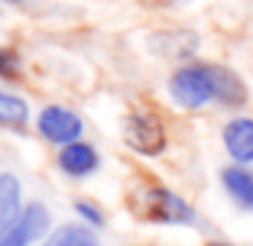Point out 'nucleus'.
<instances>
[{"instance_id": "1", "label": "nucleus", "mask_w": 253, "mask_h": 246, "mask_svg": "<svg viewBox=\"0 0 253 246\" xmlns=\"http://www.w3.org/2000/svg\"><path fill=\"white\" fill-rule=\"evenodd\" d=\"M169 101L182 110H205V107H227L240 110L250 104L247 81L227 65L217 62H185L169 75Z\"/></svg>"}, {"instance_id": "2", "label": "nucleus", "mask_w": 253, "mask_h": 246, "mask_svg": "<svg viewBox=\"0 0 253 246\" xmlns=\"http://www.w3.org/2000/svg\"><path fill=\"white\" fill-rule=\"evenodd\" d=\"M124 142L136 156H163L169 146L166 136V123L153 110H133L124 117Z\"/></svg>"}, {"instance_id": "3", "label": "nucleus", "mask_w": 253, "mask_h": 246, "mask_svg": "<svg viewBox=\"0 0 253 246\" xmlns=\"http://www.w3.org/2000/svg\"><path fill=\"white\" fill-rule=\"evenodd\" d=\"M143 214L153 224H166V227H192L195 224V208L175 194L172 188L163 185H149L143 191Z\"/></svg>"}, {"instance_id": "4", "label": "nucleus", "mask_w": 253, "mask_h": 246, "mask_svg": "<svg viewBox=\"0 0 253 246\" xmlns=\"http://www.w3.org/2000/svg\"><path fill=\"white\" fill-rule=\"evenodd\" d=\"M36 130L45 142H52V146H68V142H78L84 133V123L82 117L75 110L62 104H49L39 110V120H36Z\"/></svg>"}, {"instance_id": "5", "label": "nucleus", "mask_w": 253, "mask_h": 246, "mask_svg": "<svg viewBox=\"0 0 253 246\" xmlns=\"http://www.w3.org/2000/svg\"><path fill=\"white\" fill-rule=\"evenodd\" d=\"M45 230H49V208L33 201L20 211V217H16L7 230L0 233V246H30L33 240H39Z\"/></svg>"}, {"instance_id": "6", "label": "nucleus", "mask_w": 253, "mask_h": 246, "mask_svg": "<svg viewBox=\"0 0 253 246\" xmlns=\"http://www.w3.org/2000/svg\"><path fill=\"white\" fill-rule=\"evenodd\" d=\"M221 142L224 152L234 165H253V117L237 113L221 127Z\"/></svg>"}, {"instance_id": "7", "label": "nucleus", "mask_w": 253, "mask_h": 246, "mask_svg": "<svg viewBox=\"0 0 253 246\" xmlns=\"http://www.w3.org/2000/svg\"><path fill=\"white\" fill-rule=\"evenodd\" d=\"M201 39L188 30H166V33H156L149 39V49L163 59H175V62H188L195 52H198Z\"/></svg>"}, {"instance_id": "8", "label": "nucleus", "mask_w": 253, "mask_h": 246, "mask_svg": "<svg viewBox=\"0 0 253 246\" xmlns=\"http://www.w3.org/2000/svg\"><path fill=\"white\" fill-rule=\"evenodd\" d=\"M101 165V156L91 142H68V146H59V169L65 172L68 178H84Z\"/></svg>"}, {"instance_id": "9", "label": "nucleus", "mask_w": 253, "mask_h": 246, "mask_svg": "<svg viewBox=\"0 0 253 246\" xmlns=\"http://www.w3.org/2000/svg\"><path fill=\"white\" fill-rule=\"evenodd\" d=\"M221 185L244 214H253V165H227L221 172Z\"/></svg>"}, {"instance_id": "10", "label": "nucleus", "mask_w": 253, "mask_h": 246, "mask_svg": "<svg viewBox=\"0 0 253 246\" xmlns=\"http://www.w3.org/2000/svg\"><path fill=\"white\" fill-rule=\"evenodd\" d=\"M20 181L13 175H0V233L20 217Z\"/></svg>"}, {"instance_id": "11", "label": "nucleus", "mask_w": 253, "mask_h": 246, "mask_svg": "<svg viewBox=\"0 0 253 246\" xmlns=\"http://www.w3.org/2000/svg\"><path fill=\"white\" fill-rule=\"evenodd\" d=\"M30 123V104L20 94H7L0 91V127L7 130H26Z\"/></svg>"}, {"instance_id": "12", "label": "nucleus", "mask_w": 253, "mask_h": 246, "mask_svg": "<svg viewBox=\"0 0 253 246\" xmlns=\"http://www.w3.org/2000/svg\"><path fill=\"white\" fill-rule=\"evenodd\" d=\"M45 246H97V237H94V230H91L88 224L84 227H62L59 233L49 237Z\"/></svg>"}, {"instance_id": "13", "label": "nucleus", "mask_w": 253, "mask_h": 246, "mask_svg": "<svg viewBox=\"0 0 253 246\" xmlns=\"http://www.w3.org/2000/svg\"><path fill=\"white\" fill-rule=\"evenodd\" d=\"M0 78H3V81L23 78V62H20V55H16V49H10V45H0Z\"/></svg>"}, {"instance_id": "14", "label": "nucleus", "mask_w": 253, "mask_h": 246, "mask_svg": "<svg viewBox=\"0 0 253 246\" xmlns=\"http://www.w3.org/2000/svg\"><path fill=\"white\" fill-rule=\"evenodd\" d=\"M75 211H78V217H82L88 227L104 224V214H101V208H94V201H75Z\"/></svg>"}, {"instance_id": "15", "label": "nucleus", "mask_w": 253, "mask_h": 246, "mask_svg": "<svg viewBox=\"0 0 253 246\" xmlns=\"http://www.w3.org/2000/svg\"><path fill=\"white\" fill-rule=\"evenodd\" d=\"M205 246H234V243H227V240H208Z\"/></svg>"}, {"instance_id": "16", "label": "nucleus", "mask_w": 253, "mask_h": 246, "mask_svg": "<svg viewBox=\"0 0 253 246\" xmlns=\"http://www.w3.org/2000/svg\"><path fill=\"white\" fill-rule=\"evenodd\" d=\"M153 3H166V7H172V3H185V0H153Z\"/></svg>"}, {"instance_id": "17", "label": "nucleus", "mask_w": 253, "mask_h": 246, "mask_svg": "<svg viewBox=\"0 0 253 246\" xmlns=\"http://www.w3.org/2000/svg\"><path fill=\"white\" fill-rule=\"evenodd\" d=\"M7 3H20V0H7Z\"/></svg>"}]
</instances>
